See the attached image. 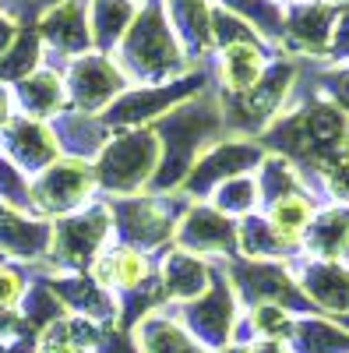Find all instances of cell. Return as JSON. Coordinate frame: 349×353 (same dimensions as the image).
<instances>
[{"instance_id": "6da1fadb", "label": "cell", "mask_w": 349, "mask_h": 353, "mask_svg": "<svg viewBox=\"0 0 349 353\" xmlns=\"http://www.w3.org/2000/svg\"><path fill=\"white\" fill-rule=\"evenodd\" d=\"M257 145L289 159L300 173L310 170V176H317L335 159L349 156V113L310 88L297 106H286L275 117V124L257 138Z\"/></svg>"}, {"instance_id": "7a4b0ae2", "label": "cell", "mask_w": 349, "mask_h": 353, "mask_svg": "<svg viewBox=\"0 0 349 353\" xmlns=\"http://www.w3.org/2000/svg\"><path fill=\"white\" fill-rule=\"evenodd\" d=\"M152 131L159 134V170L152 176L149 191L152 194H173V191H180L187 173L194 170V163L205 156L219 138H226L219 96L205 88V92H198L194 99L180 103L166 117H159L152 124Z\"/></svg>"}, {"instance_id": "3957f363", "label": "cell", "mask_w": 349, "mask_h": 353, "mask_svg": "<svg viewBox=\"0 0 349 353\" xmlns=\"http://www.w3.org/2000/svg\"><path fill=\"white\" fill-rule=\"evenodd\" d=\"M116 68L124 71L127 85H166L177 81L184 74L194 71V64L187 61L184 46L177 43L173 28L166 21L162 0H145L138 18L131 21L127 36L120 39V46L113 50Z\"/></svg>"}, {"instance_id": "277c9868", "label": "cell", "mask_w": 349, "mask_h": 353, "mask_svg": "<svg viewBox=\"0 0 349 353\" xmlns=\"http://www.w3.org/2000/svg\"><path fill=\"white\" fill-rule=\"evenodd\" d=\"M300 78V64L282 57V61H272L268 71L261 74V81L247 92H219V110H222V124H226V138H261L275 117L289 106L293 99V88Z\"/></svg>"}, {"instance_id": "5b68a950", "label": "cell", "mask_w": 349, "mask_h": 353, "mask_svg": "<svg viewBox=\"0 0 349 353\" xmlns=\"http://www.w3.org/2000/svg\"><path fill=\"white\" fill-rule=\"evenodd\" d=\"M191 209V198L173 191V194H127L109 201V223L113 233L124 248H134L141 254L166 248L177 237V226Z\"/></svg>"}, {"instance_id": "8992f818", "label": "cell", "mask_w": 349, "mask_h": 353, "mask_svg": "<svg viewBox=\"0 0 349 353\" xmlns=\"http://www.w3.org/2000/svg\"><path fill=\"white\" fill-rule=\"evenodd\" d=\"M156 170H159V134L152 128L113 131L92 163L96 188H103L113 198L141 194L152 184Z\"/></svg>"}, {"instance_id": "52a82bcc", "label": "cell", "mask_w": 349, "mask_h": 353, "mask_svg": "<svg viewBox=\"0 0 349 353\" xmlns=\"http://www.w3.org/2000/svg\"><path fill=\"white\" fill-rule=\"evenodd\" d=\"M222 272L237 293V301L247 307L257 304H275L289 314H317L310 297L300 290L293 269L286 261H251V258H233L222 265Z\"/></svg>"}, {"instance_id": "ba28073f", "label": "cell", "mask_w": 349, "mask_h": 353, "mask_svg": "<svg viewBox=\"0 0 349 353\" xmlns=\"http://www.w3.org/2000/svg\"><path fill=\"white\" fill-rule=\"evenodd\" d=\"M209 88V74L205 71H191L177 81L166 85H134L124 96H116L99 117L109 131H134V128H152L159 117H166L169 110H177L180 103L194 99L198 92Z\"/></svg>"}, {"instance_id": "9c48e42d", "label": "cell", "mask_w": 349, "mask_h": 353, "mask_svg": "<svg viewBox=\"0 0 349 353\" xmlns=\"http://www.w3.org/2000/svg\"><path fill=\"white\" fill-rule=\"evenodd\" d=\"M237 293H233L229 279L222 269L212 272V283L201 297L180 304V311L173 314L180 325L194 336V343H201L209 353H219L226 346H233V332H237Z\"/></svg>"}, {"instance_id": "30bf717a", "label": "cell", "mask_w": 349, "mask_h": 353, "mask_svg": "<svg viewBox=\"0 0 349 353\" xmlns=\"http://www.w3.org/2000/svg\"><path fill=\"white\" fill-rule=\"evenodd\" d=\"M109 205H92L78 209L71 216H61L53 223V261L61 272H89L99 261L106 241H109Z\"/></svg>"}, {"instance_id": "8fae6325", "label": "cell", "mask_w": 349, "mask_h": 353, "mask_svg": "<svg viewBox=\"0 0 349 353\" xmlns=\"http://www.w3.org/2000/svg\"><path fill=\"white\" fill-rule=\"evenodd\" d=\"M96 191V173L92 163L67 159L61 156L53 166H46L39 176H32L28 184V209H36L39 216H71L78 212Z\"/></svg>"}, {"instance_id": "7c38bea8", "label": "cell", "mask_w": 349, "mask_h": 353, "mask_svg": "<svg viewBox=\"0 0 349 353\" xmlns=\"http://www.w3.org/2000/svg\"><path fill=\"white\" fill-rule=\"evenodd\" d=\"M265 149L254 138H219L212 149L194 163V170L187 173V181L180 184V194L201 201L212 198V191L233 176H247L251 170H257L265 163Z\"/></svg>"}, {"instance_id": "4fadbf2b", "label": "cell", "mask_w": 349, "mask_h": 353, "mask_svg": "<svg viewBox=\"0 0 349 353\" xmlns=\"http://www.w3.org/2000/svg\"><path fill=\"white\" fill-rule=\"evenodd\" d=\"M64 88H67V103L71 110L78 113H103L116 96L127 92V78L124 71L116 68L113 57L106 53H85V57H74L67 64V74H64Z\"/></svg>"}, {"instance_id": "5bb4252c", "label": "cell", "mask_w": 349, "mask_h": 353, "mask_svg": "<svg viewBox=\"0 0 349 353\" xmlns=\"http://www.w3.org/2000/svg\"><path fill=\"white\" fill-rule=\"evenodd\" d=\"M335 18H339V4H332V0H300V4H289L279 50L289 61L300 57V61H321L325 64Z\"/></svg>"}, {"instance_id": "9a60e30c", "label": "cell", "mask_w": 349, "mask_h": 353, "mask_svg": "<svg viewBox=\"0 0 349 353\" xmlns=\"http://www.w3.org/2000/svg\"><path fill=\"white\" fill-rule=\"evenodd\" d=\"M0 159H8L18 173L39 176L46 166H53L61 159V145H56V134L46 121L14 113L0 128Z\"/></svg>"}, {"instance_id": "2e32d148", "label": "cell", "mask_w": 349, "mask_h": 353, "mask_svg": "<svg viewBox=\"0 0 349 353\" xmlns=\"http://www.w3.org/2000/svg\"><path fill=\"white\" fill-rule=\"evenodd\" d=\"M177 248L198 258H229L237 254V219L222 216L212 205H191L177 226Z\"/></svg>"}, {"instance_id": "e0dca14e", "label": "cell", "mask_w": 349, "mask_h": 353, "mask_svg": "<svg viewBox=\"0 0 349 353\" xmlns=\"http://www.w3.org/2000/svg\"><path fill=\"white\" fill-rule=\"evenodd\" d=\"M36 32L43 46L64 57H85L92 53V32H89V4L85 0H53L50 8H43Z\"/></svg>"}, {"instance_id": "ac0fdd59", "label": "cell", "mask_w": 349, "mask_h": 353, "mask_svg": "<svg viewBox=\"0 0 349 353\" xmlns=\"http://www.w3.org/2000/svg\"><path fill=\"white\" fill-rule=\"evenodd\" d=\"M46 283L53 286L56 297H61L67 314L74 311V318L96 321L103 329L116 325V297L109 290H103L89 272H61V276H50Z\"/></svg>"}, {"instance_id": "d6986e66", "label": "cell", "mask_w": 349, "mask_h": 353, "mask_svg": "<svg viewBox=\"0 0 349 353\" xmlns=\"http://www.w3.org/2000/svg\"><path fill=\"white\" fill-rule=\"evenodd\" d=\"M293 276L317 311H328L335 318L349 314V265L304 258L293 261Z\"/></svg>"}, {"instance_id": "ffe728a7", "label": "cell", "mask_w": 349, "mask_h": 353, "mask_svg": "<svg viewBox=\"0 0 349 353\" xmlns=\"http://www.w3.org/2000/svg\"><path fill=\"white\" fill-rule=\"evenodd\" d=\"M53 248V223L25 216L18 205L0 201V254L39 261Z\"/></svg>"}, {"instance_id": "44dd1931", "label": "cell", "mask_w": 349, "mask_h": 353, "mask_svg": "<svg viewBox=\"0 0 349 353\" xmlns=\"http://www.w3.org/2000/svg\"><path fill=\"white\" fill-rule=\"evenodd\" d=\"M212 8H215V0H162L166 21L191 64L205 61L215 50L212 46Z\"/></svg>"}, {"instance_id": "7402d4cb", "label": "cell", "mask_w": 349, "mask_h": 353, "mask_svg": "<svg viewBox=\"0 0 349 353\" xmlns=\"http://www.w3.org/2000/svg\"><path fill=\"white\" fill-rule=\"evenodd\" d=\"M307 258L314 261H349V205H325L321 212H314V219L304 230Z\"/></svg>"}, {"instance_id": "603a6c76", "label": "cell", "mask_w": 349, "mask_h": 353, "mask_svg": "<svg viewBox=\"0 0 349 353\" xmlns=\"http://www.w3.org/2000/svg\"><path fill=\"white\" fill-rule=\"evenodd\" d=\"M53 134H56V145L61 152H67V159H81L89 163L103 152V145L109 141V128L103 124V117L96 113H78V110H64L53 117Z\"/></svg>"}, {"instance_id": "cb8c5ba5", "label": "cell", "mask_w": 349, "mask_h": 353, "mask_svg": "<svg viewBox=\"0 0 349 353\" xmlns=\"http://www.w3.org/2000/svg\"><path fill=\"white\" fill-rule=\"evenodd\" d=\"M237 251L240 258H251V261H293L300 248V241L286 237V233H279L272 226L268 216H244L237 219Z\"/></svg>"}, {"instance_id": "d4e9b609", "label": "cell", "mask_w": 349, "mask_h": 353, "mask_svg": "<svg viewBox=\"0 0 349 353\" xmlns=\"http://www.w3.org/2000/svg\"><path fill=\"white\" fill-rule=\"evenodd\" d=\"M272 64V50L261 43H233L219 50V85L222 92L237 96L247 92L261 81V74L268 71Z\"/></svg>"}, {"instance_id": "484cf974", "label": "cell", "mask_w": 349, "mask_h": 353, "mask_svg": "<svg viewBox=\"0 0 349 353\" xmlns=\"http://www.w3.org/2000/svg\"><path fill=\"white\" fill-rule=\"evenodd\" d=\"M212 272L205 265V258H198L191 251H169L162 258V269H159V283H162V293L166 301H177V304H187L194 297H201V293L209 290L212 283Z\"/></svg>"}, {"instance_id": "4316f807", "label": "cell", "mask_w": 349, "mask_h": 353, "mask_svg": "<svg viewBox=\"0 0 349 353\" xmlns=\"http://www.w3.org/2000/svg\"><path fill=\"white\" fill-rule=\"evenodd\" d=\"M14 106H21L25 117H36V121H50V117L64 113L67 106V88H64V78L56 74L53 68H39L28 78H21L14 88Z\"/></svg>"}, {"instance_id": "83f0119b", "label": "cell", "mask_w": 349, "mask_h": 353, "mask_svg": "<svg viewBox=\"0 0 349 353\" xmlns=\"http://www.w3.org/2000/svg\"><path fill=\"white\" fill-rule=\"evenodd\" d=\"M149 276H152L149 254H141L134 248H124V244H116L113 251H103L99 261L92 265V279L109 293H127V290L141 286Z\"/></svg>"}, {"instance_id": "f1b7e54d", "label": "cell", "mask_w": 349, "mask_h": 353, "mask_svg": "<svg viewBox=\"0 0 349 353\" xmlns=\"http://www.w3.org/2000/svg\"><path fill=\"white\" fill-rule=\"evenodd\" d=\"M141 4L138 0H89V32H92V50L113 57L127 36L131 21L138 18Z\"/></svg>"}, {"instance_id": "f546056e", "label": "cell", "mask_w": 349, "mask_h": 353, "mask_svg": "<svg viewBox=\"0 0 349 353\" xmlns=\"http://www.w3.org/2000/svg\"><path fill=\"white\" fill-rule=\"evenodd\" d=\"M134 343L141 353H209L173 314H149L134 325Z\"/></svg>"}, {"instance_id": "4dcf8cb0", "label": "cell", "mask_w": 349, "mask_h": 353, "mask_svg": "<svg viewBox=\"0 0 349 353\" xmlns=\"http://www.w3.org/2000/svg\"><path fill=\"white\" fill-rule=\"evenodd\" d=\"M289 353H349V332L321 314H304L289 332Z\"/></svg>"}, {"instance_id": "1f68e13d", "label": "cell", "mask_w": 349, "mask_h": 353, "mask_svg": "<svg viewBox=\"0 0 349 353\" xmlns=\"http://www.w3.org/2000/svg\"><path fill=\"white\" fill-rule=\"evenodd\" d=\"M257 205H265V209H272L275 201L282 198H293V194H310L307 184H304V173L282 159V156H265V163L257 166Z\"/></svg>"}, {"instance_id": "d6a6232c", "label": "cell", "mask_w": 349, "mask_h": 353, "mask_svg": "<svg viewBox=\"0 0 349 353\" xmlns=\"http://www.w3.org/2000/svg\"><path fill=\"white\" fill-rule=\"evenodd\" d=\"M215 4L233 11L237 18H244L272 50L282 43V28H286V4L282 0H215Z\"/></svg>"}, {"instance_id": "836d02e7", "label": "cell", "mask_w": 349, "mask_h": 353, "mask_svg": "<svg viewBox=\"0 0 349 353\" xmlns=\"http://www.w3.org/2000/svg\"><path fill=\"white\" fill-rule=\"evenodd\" d=\"M43 64V39L36 28H21L14 46L4 53V61H0V85H18L21 78H28L32 71H39Z\"/></svg>"}, {"instance_id": "e575fe53", "label": "cell", "mask_w": 349, "mask_h": 353, "mask_svg": "<svg viewBox=\"0 0 349 353\" xmlns=\"http://www.w3.org/2000/svg\"><path fill=\"white\" fill-rule=\"evenodd\" d=\"M209 205L229 219H244L257 209V181L254 176H233V181H226L212 191Z\"/></svg>"}, {"instance_id": "d590c367", "label": "cell", "mask_w": 349, "mask_h": 353, "mask_svg": "<svg viewBox=\"0 0 349 353\" xmlns=\"http://www.w3.org/2000/svg\"><path fill=\"white\" fill-rule=\"evenodd\" d=\"M314 212H317L314 194H293V198L275 201L272 209H268V219H272V226L279 233H286V237H293V241L304 244V230L314 219Z\"/></svg>"}, {"instance_id": "8d00e7d4", "label": "cell", "mask_w": 349, "mask_h": 353, "mask_svg": "<svg viewBox=\"0 0 349 353\" xmlns=\"http://www.w3.org/2000/svg\"><path fill=\"white\" fill-rule=\"evenodd\" d=\"M21 318H25L32 329L43 332V329L53 325V321L67 318V307L61 304V297L53 293L50 283H39V286H32V290H25V297H21Z\"/></svg>"}, {"instance_id": "74e56055", "label": "cell", "mask_w": 349, "mask_h": 353, "mask_svg": "<svg viewBox=\"0 0 349 353\" xmlns=\"http://www.w3.org/2000/svg\"><path fill=\"white\" fill-rule=\"evenodd\" d=\"M293 314H289L286 307H275V304H257L251 307V318H247V325H251V336L254 339H275V343H286L289 332H293ZM251 339V343H254Z\"/></svg>"}, {"instance_id": "f35d334b", "label": "cell", "mask_w": 349, "mask_h": 353, "mask_svg": "<svg viewBox=\"0 0 349 353\" xmlns=\"http://www.w3.org/2000/svg\"><path fill=\"white\" fill-rule=\"evenodd\" d=\"M314 92L332 99L342 113H349V64L346 68H328L314 74Z\"/></svg>"}, {"instance_id": "ab89813d", "label": "cell", "mask_w": 349, "mask_h": 353, "mask_svg": "<svg viewBox=\"0 0 349 353\" xmlns=\"http://www.w3.org/2000/svg\"><path fill=\"white\" fill-rule=\"evenodd\" d=\"M325 64L328 68H346L349 64V4H339V18H335L332 39H328Z\"/></svg>"}, {"instance_id": "60d3db41", "label": "cell", "mask_w": 349, "mask_h": 353, "mask_svg": "<svg viewBox=\"0 0 349 353\" xmlns=\"http://www.w3.org/2000/svg\"><path fill=\"white\" fill-rule=\"evenodd\" d=\"M317 176H321V191H325L332 201L349 205V156L335 159L332 166H325Z\"/></svg>"}, {"instance_id": "b9f144b4", "label": "cell", "mask_w": 349, "mask_h": 353, "mask_svg": "<svg viewBox=\"0 0 349 353\" xmlns=\"http://www.w3.org/2000/svg\"><path fill=\"white\" fill-rule=\"evenodd\" d=\"M21 297H25V276L14 269V265L0 261V311L18 307Z\"/></svg>"}, {"instance_id": "7bdbcfd3", "label": "cell", "mask_w": 349, "mask_h": 353, "mask_svg": "<svg viewBox=\"0 0 349 353\" xmlns=\"http://www.w3.org/2000/svg\"><path fill=\"white\" fill-rule=\"evenodd\" d=\"M219 353H289V346L275 343V339H254V343H233Z\"/></svg>"}, {"instance_id": "ee69618b", "label": "cell", "mask_w": 349, "mask_h": 353, "mask_svg": "<svg viewBox=\"0 0 349 353\" xmlns=\"http://www.w3.org/2000/svg\"><path fill=\"white\" fill-rule=\"evenodd\" d=\"M18 18L14 14H0V61H4V53L14 46V39H18Z\"/></svg>"}, {"instance_id": "f6af8a7d", "label": "cell", "mask_w": 349, "mask_h": 353, "mask_svg": "<svg viewBox=\"0 0 349 353\" xmlns=\"http://www.w3.org/2000/svg\"><path fill=\"white\" fill-rule=\"evenodd\" d=\"M11 110H14V96H11V88H8V85H0V128H4L11 117H14Z\"/></svg>"}, {"instance_id": "bcb514c9", "label": "cell", "mask_w": 349, "mask_h": 353, "mask_svg": "<svg viewBox=\"0 0 349 353\" xmlns=\"http://www.w3.org/2000/svg\"><path fill=\"white\" fill-rule=\"evenodd\" d=\"M335 321H339V325H342V329H346V332H349V314H339V318H335Z\"/></svg>"}, {"instance_id": "7dc6e473", "label": "cell", "mask_w": 349, "mask_h": 353, "mask_svg": "<svg viewBox=\"0 0 349 353\" xmlns=\"http://www.w3.org/2000/svg\"><path fill=\"white\" fill-rule=\"evenodd\" d=\"M332 4H349V0H332Z\"/></svg>"}, {"instance_id": "c3c4849f", "label": "cell", "mask_w": 349, "mask_h": 353, "mask_svg": "<svg viewBox=\"0 0 349 353\" xmlns=\"http://www.w3.org/2000/svg\"><path fill=\"white\" fill-rule=\"evenodd\" d=\"M289 4H300V0H289Z\"/></svg>"}]
</instances>
